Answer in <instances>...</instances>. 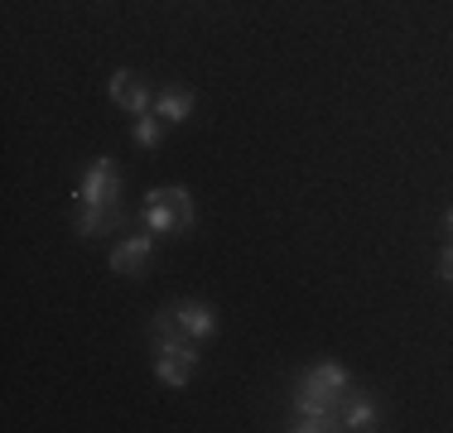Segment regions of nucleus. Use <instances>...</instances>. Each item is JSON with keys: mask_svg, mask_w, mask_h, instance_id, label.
I'll list each match as a JSON object with an SVG mask.
<instances>
[{"mask_svg": "<svg viewBox=\"0 0 453 433\" xmlns=\"http://www.w3.org/2000/svg\"><path fill=\"white\" fill-rule=\"evenodd\" d=\"M155 116L165 125H183L193 116V92L188 87H165V92L155 96Z\"/></svg>", "mask_w": 453, "mask_h": 433, "instance_id": "9", "label": "nucleus"}, {"mask_svg": "<svg viewBox=\"0 0 453 433\" xmlns=\"http://www.w3.org/2000/svg\"><path fill=\"white\" fill-rule=\"evenodd\" d=\"M140 226H145V232H155V236H183L179 212L169 208L165 198H159V188H150V193H145V208H140Z\"/></svg>", "mask_w": 453, "mask_h": 433, "instance_id": "7", "label": "nucleus"}, {"mask_svg": "<svg viewBox=\"0 0 453 433\" xmlns=\"http://www.w3.org/2000/svg\"><path fill=\"white\" fill-rule=\"evenodd\" d=\"M376 424H381V409H376V399L348 385V395L338 399V429H348V433H372Z\"/></svg>", "mask_w": 453, "mask_h": 433, "instance_id": "5", "label": "nucleus"}, {"mask_svg": "<svg viewBox=\"0 0 453 433\" xmlns=\"http://www.w3.org/2000/svg\"><path fill=\"white\" fill-rule=\"evenodd\" d=\"M444 232H449V241H453V208L444 212Z\"/></svg>", "mask_w": 453, "mask_h": 433, "instance_id": "14", "label": "nucleus"}, {"mask_svg": "<svg viewBox=\"0 0 453 433\" xmlns=\"http://www.w3.org/2000/svg\"><path fill=\"white\" fill-rule=\"evenodd\" d=\"M159 198H165L169 208L179 212L183 232H193V222H198V208H193V193H188V188H179V183H169V188H159Z\"/></svg>", "mask_w": 453, "mask_h": 433, "instance_id": "11", "label": "nucleus"}, {"mask_svg": "<svg viewBox=\"0 0 453 433\" xmlns=\"http://www.w3.org/2000/svg\"><path fill=\"white\" fill-rule=\"evenodd\" d=\"M73 208H121V169L111 155L88 164V173L73 188Z\"/></svg>", "mask_w": 453, "mask_h": 433, "instance_id": "1", "label": "nucleus"}, {"mask_svg": "<svg viewBox=\"0 0 453 433\" xmlns=\"http://www.w3.org/2000/svg\"><path fill=\"white\" fill-rule=\"evenodd\" d=\"M155 376H159V385L183 390V385H188V376H193V366L179 361V356H155Z\"/></svg>", "mask_w": 453, "mask_h": 433, "instance_id": "12", "label": "nucleus"}, {"mask_svg": "<svg viewBox=\"0 0 453 433\" xmlns=\"http://www.w3.org/2000/svg\"><path fill=\"white\" fill-rule=\"evenodd\" d=\"M169 308H174L179 328L188 332L193 342H208L212 332H218V313H212L203 299H179V303H169Z\"/></svg>", "mask_w": 453, "mask_h": 433, "instance_id": "6", "label": "nucleus"}, {"mask_svg": "<svg viewBox=\"0 0 453 433\" xmlns=\"http://www.w3.org/2000/svg\"><path fill=\"white\" fill-rule=\"evenodd\" d=\"M155 241H159L155 232H140V236H126V241H116L111 270H116V275H126V279H140V275L150 270V260H155Z\"/></svg>", "mask_w": 453, "mask_h": 433, "instance_id": "4", "label": "nucleus"}, {"mask_svg": "<svg viewBox=\"0 0 453 433\" xmlns=\"http://www.w3.org/2000/svg\"><path fill=\"white\" fill-rule=\"evenodd\" d=\"M131 140H135L140 149H159V145H165V121H159L155 111L135 116V125H131Z\"/></svg>", "mask_w": 453, "mask_h": 433, "instance_id": "10", "label": "nucleus"}, {"mask_svg": "<svg viewBox=\"0 0 453 433\" xmlns=\"http://www.w3.org/2000/svg\"><path fill=\"white\" fill-rule=\"evenodd\" d=\"M348 385H352V376H348V366H342V361H314L304 376H299V390L328 399V405H338V399L348 395Z\"/></svg>", "mask_w": 453, "mask_h": 433, "instance_id": "3", "label": "nucleus"}, {"mask_svg": "<svg viewBox=\"0 0 453 433\" xmlns=\"http://www.w3.org/2000/svg\"><path fill=\"white\" fill-rule=\"evenodd\" d=\"M121 226V208H78L73 212V232L82 236V241H92V236L102 232H116Z\"/></svg>", "mask_w": 453, "mask_h": 433, "instance_id": "8", "label": "nucleus"}, {"mask_svg": "<svg viewBox=\"0 0 453 433\" xmlns=\"http://www.w3.org/2000/svg\"><path fill=\"white\" fill-rule=\"evenodd\" d=\"M434 275H439V285H449L453 289V241L439 251V265H434Z\"/></svg>", "mask_w": 453, "mask_h": 433, "instance_id": "13", "label": "nucleus"}, {"mask_svg": "<svg viewBox=\"0 0 453 433\" xmlns=\"http://www.w3.org/2000/svg\"><path fill=\"white\" fill-rule=\"evenodd\" d=\"M106 96H111V106H121V111L145 116V111H155V96H159V92H150V82L140 78V72L116 68L111 78H106Z\"/></svg>", "mask_w": 453, "mask_h": 433, "instance_id": "2", "label": "nucleus"}]
</instances>
